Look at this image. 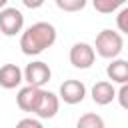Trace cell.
<instances>
[{
  "mask_svg": "<svg viewBox=\"0 0 128 128\" xmlns=\"http://www.w3.org/2000/svg\"><path fill=\"white\" fill-rule=\"evenodd\" d=\"M58 108H60V100H58V96H56L54 92H50V90H42L34 114H36L40 120H48V118H54V116H56Z\"/></svg>",
  "mask_w": 128,
  "mask_h": 128,
  "instance_id": "obj_7",
  "label": "cell"
},
{
  "mask_svg": "<svg viewBox=\"0 0 128 128\" xmlns=\"http://www.w3.org/2000/svg\"><path fill=\"white\" fill-rule=\"evenodd\" d=\"M106 74L112 82L116 84H126L128 82V62L124 58H114L106 66Z\"/></svg>",
  "mask_w": 128,
  "mask_h": 128,
  "instance_id": "obj_11",
  "label": "cell"
},
{
  "mask_svg": "<svg viewBox=\"0 0 128 128\" xmlns=\"http://www.w3.org/2000/svg\"><path fill=\"white\" fill-rule=\"evenodd\" d=\"M56 42V28L50 22H36L20 36V50L26 56H38Z\"/></svg>",
  "mask_w": 128,
  "mask_h": 128,
  "instance_id": "obj_1",
  "label": "cell"
},
{
  "mask_svg": "<svg viewBox=\"0 0 128 128\" xmlns=\"http://www.w3.org/2000/svg\"><path fill=\"white\" fill-rule=\"evenodd\" d=\"M22 4H24L26 8H40L44 2H42V0H34V2H32V0H22Z\"/></svg>",
  "mask_w": 128,
  "mask_h": 128,
  "instance_id": "obj_18",
  "label": "cell"
},
{
  "mask_svg": "<svg viewBox=\"0 0 128 128\" xmlns=\"http://www.w3.org/2000/svg\"><path fill=\"white\" fill-rule=\"evenodd\" d=\"M126 96H128V86L122 84V88L116 92V98H118V102H120L122 108H128V98H126Z\"/></svg>",
  "mask_w": 128,
  "mask_h": 128,
  "instance_id": "obj_17",
  "label": "cell"
},
{
  "mask_svg": "<svg viewBox=\"0 0 128 128\" xmlns=\"http://www.w3.org/2000/svg\"><path fill=\"white\" fill-rule=\"evenodd\" d=\"M118 22V34H126L128 32V6H122V10L116 16Z\"/></svg>",
  "mask_w": 128,
  "mask_h": 128,
  "instance_id": "obj_15",
  "label": "cell"
},
{
  "mask_svg": "<svg viewBox=\"0 0 128 128\" xmlns=\"http://www.w3.org/2000/svg\"><path fill=\"white\" fill-rule=\"evenodd\" d=\"M68 58H70V64H72L74 68L88 70V68L94 64L96 54H94V48H92L88 42H76V44H72Z\"/></svg>",
  "mask_w": 128,
  "mask_h": 128,
  "instance_id": "obj_5",
  "label": "cell"
},
{
  "mask_svg": "<svg viewBox=\"0 0 128 128\" xmlns=\"http://www.w3.org/2000/svg\"><path fill=\"white\" fill-rule=\"evenodd\" d=\"M92 48H94V54H98L102 58H108V60H114V58H118V54L124 48V38L116 30L104 28L102 32H98L96 42H94Z\"/></svg>",
  "mask_w": 128,
  "mask_h": 128,
  "instance_id": "obj_2",
  "label": "cell"
},
{
  "mask_svg": "<svg viewBox=\"0 0 128 128\" xmlns=\"http://www.w3.org/2000/svg\"><path fill=\"white\" fill-rule=\"evenodd\" d=\"M92 100H94V104H98V106H106V104H110L114 98H116V90H114V86H112V82H108V80H100V82H96L94 86H92Z\"/></svg>",
  "mask_w": 128,
  "mask_h": 128,
  "instance_id": "obj_10",
  "label": "cell"
},
{
  "mask_svg": "<svg viewBox=\"0 0 128 128\" xmlns=\"http://www.w3.org/2000/svg\"><path fill=\"white\" fill-rule=\"evenodd\" d=\"M16 128H44V126H42V122L36 120V118H22V120L16 124Z\"/></svg>",
  "mask_w": 128,
  "mask_h": 128,
  "instance_id": "obj_16",
  "label": "cell"
},
{
  "mask_svg": "<svg viewBox=\"0 0 128 128\" xmlns=\"http://www.w3.org/2000/svg\"><path fill=\"white\" fill-rule=\"evenodd\" d=\"M24 28V14L14 8V6H6L4 10H0V32L4 36H16L18 32H22Z\"/></svg>",
  "mask_w": 128,
  "mask_h": 128,
  "instance_id": "obj_4",
  "label": "cell"
},
{
  "mask_svg": "<svg viewBox=\"0 0 128 128\" xmlns=\"http://www.w3.org/2000/svg\"><path fill=\"white\" fill-rule=\"evenodd\" d=\"M22 70L18 64H4L0 66V86L4 90H12L18 88L22 84Z\"/></svg>",
  "mask_w": 128,
  "mask_h": 128,
  "instance_id": "obj_9",
  "label": "cell"
},
{
  "mask_svg": "<svg viewBox=\"0 0 128 128\" xmlns=\"http://www.w3.org/2000/svg\"><path fill=\"white\" fill-rule=\"evenodd\" d=\"M58 96L66 104H80L84 100V96H86V86L80 80H64L60 84Z\"/></svg>",
  "mask_w": 128,
  "mask_h": 128,
  "instance_id": "obj_6",
  "label": "cell"
},
{
  "mask_svg": "<svg viewBox=\"0 0 128 128\" xmlns=\"http://www.w3.org/2000/svg\"><path fill=\"white\" fill-rule=\"evenodd\" d=\"M22 78L28 82V86L32 88H42L46 82H50L52 78V70L46 62L42 60H34L30 64H26V68L22 70Z\"/></svg>",
  "mask_w": 128,
  "mask_h": 128,
  "instance_id": "obj_3",
  "label": "cell"
},
{
  "mask_svg": "<svg viewBox=\"0 0 128 128\" xmlns=\"http://www.w3.org/2000/svg\"><path fill=\"white\" fill-rule=\"evenodd\" d=\"M40 92H42V88H32V86L20 88L18 94H16V104H18V108L24 110V112H34V110H36V104H38V100H40Z\"/></svg>",
  "mask_w": 128,
  "mask_h": 128,
  "instance_id": "obj_8",
  "label": "cell"
},
{
  "mask_svg": "<svg viewBox=\"0 0 128 128\" xmlns=\"http://www.w3.org/2000/svg\"><path fill=\"white\" fill-rule=\"evenodd\" d=\"M6 6H8V2H6V0H0V10H4Z\"/></svg>",
  "mask_w": 128,
  "mask_h": 128,
  "instance_id": "obj_19",
  "label": "cell"
},
{
  "mask_svg": "<svg viewBox=\"0 0 128 128\" xmlns=\"http://www.w3.org/2000/svg\"><path fill=\"white\" fill-rule=\"evenodd\" d=\"M76 128H106V126H104V120H102L100 114H96V112H86V114H82V116L78 118Z\"/></svg>",
  "mask_w": 128,
  "mask_h": 128,
  "instance_id": "obj_12",
  "label": "cell"
},
{
  "mask_svg": "<svg viewBox=\"0 0 128 128\" xmlns=\"http://www.w3.org/2000/svg\"><path fill=\"white\" fill-rule=\"evenodd\" d=\"M122 6H124V0H94V8L102 14H112Z\"/></svg>",
  "mask_w": 128,
  "mask_h": 128,
  "instance_id": "obj_13",
  "label": "cell"
},
{
  "mask_svg": "<svg viewBox=\"0 0 128 128\" xmlns=\"http://www.w3.org/2000/svg\"><path fill=\"white\" fill-rule=\"evenodd\" d=\"M56 6L64 12H78L86 6V0H56Z\"/></svg>",
  "mask_w": 128,
  "mask_h": 128,
  "instance_id": "obj_14",
  "label": "cell"
}]
</instances>
